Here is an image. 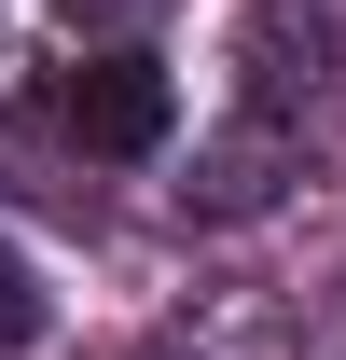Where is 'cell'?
Listing matches in <instances>:
<instances>
[{"label": "cell", "mask_w": 346, "mask_h": 360, "mask_svg": "<svg viewBox=\"0 0 346 360\" xmlns=\"http://www.w3.org/2000/svg\"><path fill=\"white\" fill-rule=\"evenodd\" d=\"M70 139H84V153H111V167H125V153H153V139H167V70H153L139 42L84 56V70H70Z\"/></svg>", "instance_id": "cell-2"}, {"label": "cell", "mask_w": 346, "mask_h": 360, "mask_svg": "<svg viewBox=\"0 0 346 360\" xmlns=\"http://www.w3.org/2000/svg\"><path fill=\"white\" fill-rule=\"evenodd\" d=\"M153 0H56V28H139Z\"/></svg>", "instance_id": "cell-5"}, {"label": "cell", "mask_w": 346, "mask_h": 360, "mask_svg": "<svg viewBox=\"0 0 346 360\" xmlns=\"http://www.w3.org/2000/svg\"><path fill=\"white\" fill-rule=\"evenodd\" d=\"M236 84H250V111H319V84H333V14L319 0H250L236 14Z\"/></svg>", "instance_id": "cell-1"}, {"label": "cell", "mask_w": 346, "mask_h": 360, "mask_svg": "<svg viewBox=\"0 0 346 360\" xmlns=\"http://www.w3.org/2000/svg\"><path fill=\"white\" fill-rule=\"evenodd\" d=\"M28 333H42V277H28V250L0 236V360L28 347Z\"/></svg>", "instance_id": "cell-4"}, {"label": "cell", "mask_w": 346, "mask_h": 360, "mask_svg": "<svg viewBox=\"0 0 346 360\" xmlns=\"http://www.w3.org/2000/svg\"><path fill=\"white\" fill-rule=\"evenodd\" d=\"M277 167H291V125H277V111H236V125L194 153L180 208H194V222H250V208H277Z\"/></svg>", "instance_id": "cell-3"}]
</instances>
